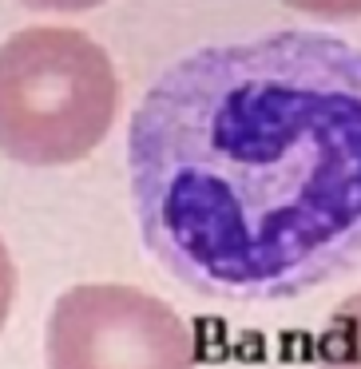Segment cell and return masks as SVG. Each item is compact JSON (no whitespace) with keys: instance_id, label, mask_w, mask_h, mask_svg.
Masks as SVG:
<instances>
[{"instance_id":"cell-3","label":"cell","mask_w":361,"mask_h":369,"mask_svg":"<svg viewBox=\"0 0 361 369\" xmlns=\"http://www.w3.org/2000/svg\"><path fill=\"white\" fill-rule=\"evenodd\" d=\"M44 361L48 369H199V346L163 298L120 282H88L56 298Z\"/></svg>"},{"instance_id":"cell-5","label":"cell","mask_w":361,"mask_h":369,"mask_svg":"<svg viewBox=\"0 0 361 369\" xmlns=\"http://www.w3.org/2000/svg\"><path fill=\"white\" fill-rule=\"evenodd\" d=\"M286 4L318 21H357L361 16V0H286Z\"/></svg>"},{"instance_id":"cell-1","label":"cell","mask_w":361,"mask_h":369,"mask_svg":"<svg viewBox=\"0 0 361 369\" xmlns=\"http://www.w3.org/2000/svg\"><path fill=\"white\" fill-rule=\"evenodd\" d=\"M143 246L219 302H282L361 262V48L321 28L202 44L127 120Z\"/></svg>"},{"instance_id":"cell-2","label":"cell","mask_w":361,"mask_h":369,"mask_svg":"<svg viewBox=\"0 0 361 369\" xmlns=\"http://www.w3.org/2000/svg\"><path fill=\"white\" fill-rule=\"evenodd\" d=\"M120 111L108 52L64 24H32L0 44V151L64 167L103 143Z\"/></svg>"},{"instance_id":"cell-6","label":"cell","mask_w":361,"mask_h":369,"mask_svg":"<svg viewBox=\"0 0 361 369\" xmlns=\"http://www.w3.org/2000/svg\"><path fill=\"white\" fill-rule=\"evenodd\" d=\"M24 4L44 12H84V8H96L100 0H24Z\"/></svg>"},{"instance_id":"cell-4","label":"cell","mask_w":361,"mask_h":369,"mask_svg":"<svg viewBox=\"0 0 361 369\" xmlns=\"http://www.w3.org/2000/svg\"><path fill=\"white\" fill-rule=\"evenodd\" d=\"M314 365L318 369H361V290L350 294L330 314V322L321 326Z\"/></svg>"}]
</instances>
